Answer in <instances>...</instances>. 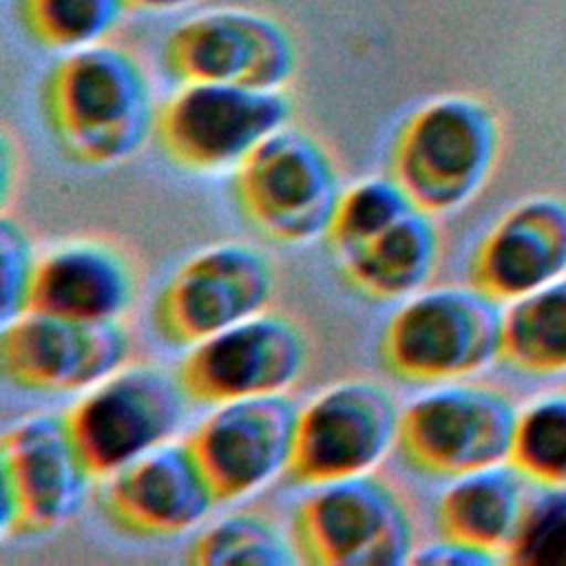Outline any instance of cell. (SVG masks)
I'll return each instance as SVG.
<instances>
[{"mask_svg": "<svg viewBox=\"0 0 566 566\" xmlns=\"http://www.w3.org/2000/svg\"><path fill=\"white\" fill-rule=\"evenodd\" d=\"M42 111L64 157L86 168L128 161L157 122L144 66L113 44H93L60 60L44 82Z\"/></svg>", "mask_w": 566, "mask_h": 566, "instance_id": "obj_1", "label": "cell"}, {"mask_svg": "<svg viewBox=\"0 0 566 566\" xmlns=\"http://www.w3.org/2000/svg\"><path fill=\"white\" fill-rule=\"evenodd\" d=\"M500 153L502 124L491 104L473 95H442L402 122L389 170L416 208L436 217L469 203Z\"/></svg>", "mask_w": 566, "mask_h": 566, "instance_id": "obj_2", "label": "cell"}, {"mask_svg": "<svg viewBox=\"0 0 566 566\" xmlns=\"http://www.w3.org/2000/svg\"><path fill=\"white\" fill-rule=\"evenodd\" d=\"M502 327V303L482 290H431L389 318L380 358L398 380L453 382L500 358Z\"/></svg>", "mask_w": 566, "mask_h": 566, "instance_id": "obj_3", "label": "cell"}, {"mask_svg": "<svg viewBox=\"0 0 566 566\" xmlns=\"http://www.w3.org/2000/svg\"><path fill=\"white\" fill-rule=\"evenodd\" d=\"M234 201L265 239L301 245L327 234L340 179L327 148L305 130L281 128L234 170Z\"/></svg>", "mask_w": 566, "mask_h": 566, "instance_id": "obj_4", "label": "cell"}, {"mask_svg": "<svg viewBox=\"0 0 566 566\" xmlns=\"http://www.w3.org/2000/svg\"><path fill=\"white\" fill-rule=\"evenodd\" d=\"M292 542L305 564L398 566L416 553V528L398 491L363 473L305 497L294 511Z\"/></svg>", "mask_w": 566, "mask_h": 566, "instance_id": "obj_5", "label": "cell"}, {"mask_svg": "<svg viewBox=\"0 0 566 566\" xmlns=\"http://www.w3.org/2000/svg\"><path fill=\"white\" fill-rule=\"evenodd\" d=\"M292 111L283 88L195 82L159 108L155 137L164 155L188 172L237 170L261 142L287 126Z\"/></svg>", "mask_w": 566, "mask_h": 566, "instance_id": "obj_6", "label": "cell"}, {"mask_svg": "<svg viewBox=\"0 0 566 566\" xmlns=\"http://www.w3.org/2000/svg\"><path fill=\"white\" fill-rule=\"evenodd\" d=\"M517 416L515 402L495 387L449 385L407 407L396 444L420 475L455 480L509 462Z\"/></svg>", "mask_w": 566, "mask_h": 566, "instance_id": "obj_7", "label": "cell"}, {"mask_svg": "<svg viewBox=\"0 0 566 566\" xmlns=\"http://www.w3.org/2000/svg\"><path fill=\"white\" fill-rule=\"evenodd\" d=\"M177 376L161 367L117 369L77 400L66 424L93 478H111L161 447L184 418Z\"/></svg>", "mask_w": 566, "mask_h": 566, "instance_id": "obj_8", "label": "cell"}, {"mask_svg": "<svg viewBox=\"0 0 566 566\" xmlns=\"http://www.w3.org/2000/svg\"><path fill=\"white\" fill-rule=\"evenodd\" d=\"M2 539L49 535L82 509L91 471L62 416H31L0 442Z\"/></svg>", "mask_w": 566, "mask_h": 566, "instance_id": "obj_9", "label": "cell"}, {"mask_svg": "<svg viewBox=\"0 0 566 566\" xmlns=\"http://www.w3.org/2000/svg\"><path fill=\"white\" fill-rule=\"evenodd\" d=\"M270 259L245 243L210 245L166 281L153 303V329L177 347L226 332L261 314L274 294Z\"/></svg>", "mask_w": 566, "mask_h": 566, "instance_id": "obj_10", "label": "cell"}, {"mask_svg": "<svg viewBox=\"0 0 566 566\" xmlns=\"http://www.w3.org/2000/svg\"><path fill=\"white\" fill-rule=\"evenodd\" d=\"M394 396L371 380H347L325 389L298 411L285 478L323 486L369 473L398 438Z\"/></svg>", "mask_w": 566, "mask_h": 566, "instance_id": "obj_11", "label": "cell"}, {"mask_svg": "<svg viewBox=\"0 0 566 566\" xmlns=\"http://www.w3.org/2000/svg\"><path fill=\"white\" fill-rule=\"evenodd\" d=\"M161 62L181 84L283 88L296 73L298 53L276 18L250 9H214L172 29Z\"/></svg>", "mask_w": 566, "mask_h": 566, "instance_id": "obj_12", "label": "cell"}, {"mask_svg": "<svg viewBox=\"0 0 566 566\" xmlns=\"http://www.w3.org/2000/svg\"><path fill=\"white\" fill-rule=\"evenodd\" d=\"M305 360L301 327L287 316L261 312L197 343L175 376L188 400L217 407L283 394L301 376Z\"/></svg>", "mask_w": 566, "mask_h": 566, "instance_id": "obj_13", "label": "cell"}, {"mask_svg": "<svg viewBox=\"0 0 566 566\" xmlns=\"http://www.w3.org/2000/svg\"><path fill=\"white\" fill-rule=\"evenodd\" d=\"M130 338L117 321H80L24 312L2 325L0 365L4 378L35 394L91 389L128 358Z\"/></svg>", "mask_w": 566, "mask_h": 566, "instance_id": "obj_14", "label": "cell"}, {"mask_svg": "<svg viewBox=\"0 0 566 566\" xmlns=\"http://www.w3.org/2000/svg\"><path fill=\"white\" fill-rule=\"evenodd\" d=\"M296 420L298 407L283 394L217 405L186 440L217 504L237 502L285 473Z\"/></svg>", "mask_w": 566, "mask_h": 566, "instance_id": "obj_15", "label": "cell"}, {"mask_svg": "<svg viewBox=\"0 0 566 566\" xmlns=\"http://www.w3.org/2000/svg\"><path fill=\"white\" fill-rule=\"evenodd\" d=\"M217 497L188 442L161 444L111 475L99 511L135 537H175L195 528Z\"/></svg>", "mask_w": 566, "mask_h": 566, "instance_id": "obj_16", "label": "cell"}, {"mask_svg": "<svg viewBox=\"0 0 566 566\" xmlns=\"http://www.w3.org/2000/svg\"><path fill=\"white\" fill-rule=\"evenodd\" d=\"M566 274V201L535 195L511 208L478 245L471 285L502 305Z\"/></svg>", "mask_w": 566, "mask_h": 566, "instance_id": "obj_17", "label": "cell"}, {"mask_svg": "<svg viewBox=\"0 0 566 566\" xmlns=\"http://www.w3.org/2000/svg\"><path fill=\"white\" fill-rule=\"evenodd\" d=\"M130 261L104 241H71L38 261L29 310L80 321H117L133 301Z\"/></svg>", "mask_w": 566, "mask_h": 566, "instance_id": "obj_18", "label": "cell"}, {"mask_svg": "<svg viewBox=\"0 0 566 566\" xmlns=\"http://www.w3.org/2000/svg\"><path fill=\"white\" fill-rule=\"evenodd\" d=\"M528 484L511 462L455 478L436 509L440 537L504 557L528 506Z\"/></svg>", "mask_w": 566, "mask_h": 566, "instance_id": "obj_19", "label": "cell"}, {"mask_svg": "<svg viewBox=\"0 0 566 566\" xmlns=\"http://www.w3.org/2000/svg\"><path fill=\"white\" fill-rule=\"evenodd\" d=\"M438 256L440 237L431 214L413 210L338 263L360 296L389 303L418 292L436 272Z\"/></svg>", "mask_w": 566, "mask_h": 566, "instance_id": "obj_20", "label": "cell"}, {"mask_svg": "<svg viewBox=\"0 0 566 566\" xmlns=\"http://www.w3.org/2000/svg\"><path fill=\"white\" fill-rule=\"evenodd\" d=\"M500 358L524 374L566 371V274L506 303Z\"/></svg>", "mask_w": 566, "mask_h": 566, "instance_id": "obj_21", "label": "cell"}, {"mask_svg": "<svg viewBox=\"0 0 566 566\" xmlns=\"http://www.w3.org/2000/svg\"><path fill=\"white\" fill-rule=\"evenodd\" d=\"M128 9L130 0H18V15L29 38L60 53L99 44Z\"/></svg>", "mask_w": 566, "mask_h": 566, "instance_id": "obj_22", "label": "cell"}, {"mask_svg": "<svg viewBox=\"0 0 566 566\" xmlns=\"http://www.w3.org/2000/svg\"><path fill=\"white\" fill-rule=\"evenodd\" d=\"M186 562L195 566H292L298 553L268 515L241 511L201 533L190 544Z\"/></svg>", "mask_w": 566, "mask_h": 566, "instance_id": "obj_23", "label": "cell"}, {"mask_svg": "<svg viewBox=\"0 0 566 566\" xmlns=\"http://www.w3.org/2000/svg\"><path fill=\"white\" fill-rule=\"evenodd\" d=\"M509 462L531 484L566 486V389L537 396L520 409Z\"/></svg>", "mask_w": 566, "mask_h": 566, "instance_id": "obj_24", "label": "cell"}, {"mask_svg": "<svg viewBox=\"0 0 566 566\" xmlns=\"http://www.w3.org/2000/svg\"><path fill=\"white\" fill-rule=\"evenodd\" d=\"M413 210H418L416 203L394 177L363 179L340 195L327 228V241L343 259Z\"/></svg>", "mask_w": 566, "mask_h": 566, "instance_id": "obj_25", "label": "cell"}, {"mask_svg": "<svg viewBox=\"0 0 566 566\" xmlns=\"http://www.w3.org/2000/svg\"><path fill=\"white\" fill-rule=\"evenodd\" d=\"M504 559L533 566H566V486L531 495Z\"/></svg>", "mask_w": 566, "mask_h": 566, "instance_id": "obj_26", "label": "cell"}, {"mask_svg": "<svg viewBox=\"0 0 566 566\" xmlns=\"http://www.w3.org/2000/svg\"><path fill=\"white\" fill-rule=\"evenodd\" d=\"M0 256H2V325L29 312L31 287L38 259L27 230L2 217L0 221Z\"/></svg>", "mask_w": 566, "mask_h": 566, "instance_id": "obj_27", "label": "cell"}, {"mask_svg": "<svg viewBox=\"0 0 566 566\" xmlns=\"http://www.w3.org/2000/svg\"><path fill=\"white\" fill-rule=\"evenodd\" d=\"M413 564H433V566H491L500 562V555L482 551L455 539H444L418 548L411 557Z\"/></svg>", "mask_w": 566, "mask_h": 566, "instance_id": "obj_28", "label": "cell"}, {"mask_svg": "<svg viewBox=\"0 0 566 566\" xmlns=\"http://www.w3.org/2000/svg\"><path fill=\"white\" fill-rule=\"evenodd\" d=\"M199 0H130V9H139V11H177L184 7H190Z\"/></svg>", "mask_w": 566, "mask_h": 566, "instance_id": "obj_29", "label": "cell"}]
</instances>
